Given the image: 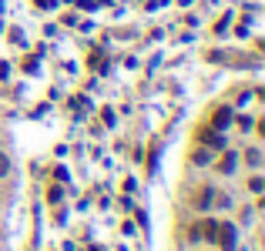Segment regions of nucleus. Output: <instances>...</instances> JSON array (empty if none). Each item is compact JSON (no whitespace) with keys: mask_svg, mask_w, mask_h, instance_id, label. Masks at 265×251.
<instances>
[{"mask_svg":"<svg viewBox=\"0 0 265 251\" xmlns=\"http://www.w3.org/2000/svg\"><path fill=\"white\" fill-rule=\"evenodd\" d=\"M215 238L222 241V248H225V251H235V228L232 225H218Z\"/></svg>","mask_w":265,"mask_h":251,"instance_id":"obj_1","label":"nucleus"},{"mask_svg":"<svg viewBox=\"0 0 265 251\" xmlns=\"http://www.w3.org/2000/svg\"><path fill=\"white\" fill-rule=\"evenodd\" d=\"M7 168H10V161H7V154L0 151V178H4V174H7Z\"/></svg>","mask_w":265,"mask_h":251,"instance_id":"obj_3","label":"nucleus"},{"mask_svg":"<svg viewBox=\"0 0 265 251\" xmlns=\"http://www.w3.org/2000/svg\"><path fill=\"white\" fill-rule=\"evenodd\" d=\"M228 117H232V114H228L225 107H222V111L215 114V128H225V124H228Z\"/></svg>","mask_w":265,"mask_h":251,"instance_id":"obj_2","label":"nucleus"},{"mask_svg":"<svg viewBox=\"0 0 265 251\" xmlns=\"http://www.w3.org/2000/svg\"><path fill=\"white\" fill-rule=\"evenodd\" d=\"M47 201H61V187H50V191H47Z\"/></svg>","mask_w":265,"mask_h":251,"instance_id":"obj_4","label":"nucleus"}]
</instances>
